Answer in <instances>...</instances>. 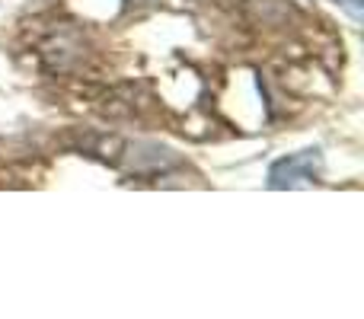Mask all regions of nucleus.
<instances>
[{"mask_svg":"<svg viewBox=\"0 0 364 319\" xmlns=\"http://www.w3.org/2000/svg\"><path fill=\"white\" fill-rule=\"evenodd\" d=\"M323 173V153L316 151H297L288 157L275 160L269 169V188H301V185H314Z\"/></svg>","mask_w":364,"mask_h":319,"instance_id":"1","label":"nucleus"},{"mask_svg":"<svg viewBox=\"0 0 364 319\" xmlns=\"http://www.w3.org/2000/svg\"><path fill=\"white\" fill-rule=\"evenodd\" d=\"M134 4H154V0H134Z\"/></svg>","mask_w":364,"mask_h":319,"instance_id":"2","label":"nucleus"}]
</instances>
